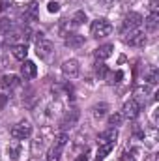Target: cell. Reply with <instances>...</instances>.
Here are the masks:
<instances>
[{"label": "cell", "mask_w": 159, "mask_h": 161, "mask_svg": "<svg viewBox=\"0 0 159 161\" xmlns=\"http://www.w3.org/2000/svg\"><path fill=\"white\" fill-rule=\"evenodd\" d=\"M66 144H68V135H66V133L56 135V139H54L52 146H51V148H49V152H47V161H60L62 150L66 148Z\"/></svg>", "instance_id": "cell-1"}, {"label": "cell", "mask_w": 159, "mask_h": 161, "mask_svg": "<svg viewBox=\"0 0 159 161\" xmlns=\"http://www.w3.org/2000/svg\"><path fill=\"white\" fill-rule=\"evenodd\" d=\"M112 32V25L107 19H96L90 26V34L94 38H107Z\"/></svg>", "instance_id": "cell-2"}, {"label": "cell", "mask_w": 159, "mask_h": 161, "mask_svg": "<svg viewBox=\"0 0 159 161\" xmlns=\"http://www.w3.org/2000/svg\"><path fill=\"white\" fill-rule=\"evenodd\" d=\"M142 25V15L140 13H127L125 19H123V25H122V34H127V32H133V30H139Z\"/></svg>", "instance_id": "cell-3"}, {"label": "cell", "mask_w": 159, "mask_h": 161, "mask_svg": "<svg viewBox=\"0 0 159 161\" xmlns=\"http://www.w3.org/2000/svg\"><path fill=\"white\" fill-rule=\"evenodd\" d=\"M36 53H38V56H40L41 60H51L54 56V45L49 40H43L41 38L36 43Z\"/></svg>", "instance_id": "cell-4"}, {"label": "cell", "mask_w": 159, "mask_h": 161, "mask_svg": "<svg viewBox=\"0 0 159 161\" xmlns=\"http://www.w3.org/2000/svg\"><path fill=\"white\" fill-rule=\"evenodd\" d=\"M30 135H32V125L25 120L19 122V124H15V125L11 127V137L17 139V141H25V139H28Z\"/></svg>", "instance_id": "cell-5"}, {"label": "cell", "mask_w": 159, "mask_h": 161, "mask_svg": "<svg viewBox=\"0 0 159 161\" xmlns=\"http://www.w3.org/2000/svg\"><path fill=\"white\" fill-rule=\"evenodd\" d=\"M139 113H140V105L135 101V99H129V101H125L123 103V109H122V116L123 118H127V120H135L137 116H139Z\"/></svg>", "instance_id": "cell-6"}, {"label": "cell", "mask_w": 159, "mask_h": 161, "mask_svg": "<svg viewBox=\"0 0 159 161\" xmlns=\"http://www.w3.org/2000/svg\"><path fill=\"white\" fill-rule=\"evenodd\" d=\"M123 41L129 43V45H133V47H144L146 45V36L140 30H133V32L123 34Z\"/></svg>", "instance_id": "cell-7"}, {"label": "cell", "mask_w": 159, "mask_h": 161, "mask_svg": "<svg viewBox=\"0 0 159 161\" xmlns=\"http://www.w3.org/2000/svg\"><path fill=\"white\" fill-rule=\"evenodd\" d=\"M38 15H40V4H38V2H30V4L25 6V9H23V19H25L26 23L36 21Z\"/></svg>", "instance_id": "cell-8"}, {"label": "cell", "mask_w": 159, "mask_h": 161, "mask_svg": "<svg viewBox=\"0 0 159 161\" xmlns=\"http://www.w3.org/2000/svg\"><path fill=\"white\" fill-rule=\"evenodd\" d=\"M62 73H64L66 77H71V79L77 77V75H79V62L73 60V58H71V60H66V62L62 64Z\"/></svg>", "instance_id": "cell-9"}, {"label": "cell", "mask_w": 159, "mask_h": 161, "mask_svg": "<svg viewBox=\"0 0 159 161\" xmlns=\"http://www.w3.org/2000/svg\"><path fill=\"white\" fill-rule=\"evenodd\" d=\"M116 139H118V131L116 127H109L107 131H103L97 139L99 144H116Z\"/></svg>", "instance_id": "cell-10"}, {"label": "cell", "mask_w": 159, "mask_h": 161, "mask_svg": "<svg viewBox=\"0 0 159 161\" xmlns=\"http://www.w3.org/2000/svg\"><path fill=\"white\" fill-rule=\"evenodd\" d=\"M21 75H23L25 79H34V77L38 75V68H36V64H34V62H30V60H23Z\"/></svg>", "instance_id": "cell-11"}, {"label": "cell", "mask_w": 159, "mask_h": 161, "mask_svg": "<svg viewBox=\"0 0 159 161\" xmlns=\"http://www.w3.org/2000/svg\"><path fill=\"white\" fill-rule=\"evenodd\" d=\"M112 51H114V45L107 43V45H101V47H97V49L94 51V56H96L97 60H107V58L112 54Z\"/></svg>", "instance_id": "cell-12"}, {"label": "cell", "mask_w": 159, "mask_h": 161, "mask_svg": "<svg viewBox=\"0 0 159 161\" xmlns=\"http://www.w3.org/2000/svg\"><path fill=\"white\" fill-rule=\"evenodd\" d=\"M142 23H144V28L148 32H156L159 26V13H150L146 19H142Z\"/></svg>", "instance_id": "cell-13"}, {"label": "cell", "mask_w": 159, "mask_h": 161, "mask_svg": "<svg viewBox=\"0 0 159 161\" xmlns=\"http://www.w3.org/2000/svg\"><path fill=\"white\" fill-rule=\"evenodd\" d=\"M19 82H21V80H19L17 75H4V77L0 79V86H2L4 90H8V88L11 90V88H15Z\"/></svg>", "instance_id": "cell-14"}, {"label": "cell", "mask_w": 159, "mask_h": 161, "mask_svg": "<svg viewBox=\"0 0 159 161\" xmlns=\"http://www.w3.org/2000/svg\"><path fill=\"white\" fill-rule=\"evenodd\" d=\"M66 45L71 47V49H79V47L84 45V36H80V34H69L66 38Z\"/></svg>", "instance_id": "cell-15"}, {"label": "cell", "mask_w": 159, "mask_h": 161, "mask_svg": "<svg viewBox=\"0 0 159 161\" xmlns=\"http://www.w3.org/2000/svg\"><path fill=\"white\" fill-rule=\"evenodd\" d=\"M79 120V111L77 109H73V111H69L66 116H64V120H62V127H73L75 124Z\"/></svg>", "instance_id": "cell-16"}, {"label": "cell", "mask_w": 159, "mask_h": 161, "mask_svg": "<svg viewBox=\"0 0 159 161\" xmlns=\"http://www.w3.org/2000/svg\"><path fill=\"white\" fill-rule=\"evenodd\" d=\"M13 56L17 58V60H26V56H28V47H26V43H19V45H13Z\"/></svg>", "instance_id": "cell-17"}, {"label": "cell", "mask_w": 159, "mask_h": 161, "mask_svg": "<svg viewBox=\"0 0 159 161\" xmlns=\"http://www.w3.org/2000/svg\"><path fill=\"white\" fill-rule=\"evenodd\" d=\"M8 154H9V159L11 161L19 159V156H21V142H19V141L9 142V146H8Z\"/></svg>", "instance_id": "cell-18"}, {"label": "cell", "mask_w": 159, "mask_h": 161, "mask_svg": "<svg viewBox=\"0 0 159 161\" xmlns=\"http://www.w3.org/2000/svg\"><path fill=\"white\" fill-rule=\"evenodd\" d=\"M112 148H114V144H99V148H97V156H96V159L101 161L105 159L111 152H112Z\"/></svg>", "instance_id": "cell-19"}, {"label": "cell", "mask_w": 159, "mask_h": 161, "mask_svg": "<svg viewBox=\"0 0 159 161\" xmlns=\"http://www.w3.org/2000/svg\"><path fill=\"white\" fill-rule=\"evenodd\" d=\"M150 94V88L148 86H140V88H137L135 90V101L140 105L142 101H146V96Z\"/></svg>", "instance_id": "cell-20"}, {"label": "cell", "mask_w": 159, "mask_h": 161, "mask_svg": "<svg viewBox=\"0 0 159 161\" xmlns=\"http://www.w3.org/2000/svg\"><path fill=\"white\" fill-rule=\"evenodd\" d=\"M107 109H109V105H107V103H99V105H96V107L92 109V113H94V116H96V118H103V116L107 114Z\"/></svg>", "instance_id": "cell-21"}, {"label": "cell", "mask_w": 159, "mask_h": 161, "mask_svg": "<svg viewBox=\"0 0 159 161\" xmlns=\"http://www.w3.org/2000/svg\"><path fill=\"white\" fill-rule=\"evenodd\" d=\"M11 28H13V23H11L9 19L2 17V19H0V34H9Z\"/></svg>", "instance_id": "cell-22"}, {"label": "cell", "mask_w": 159, "mask_h": 161, "mask_svg": "<svg viewBox=\"0 0 159 161\" xmlns=\"http://www.w3.org/2000/svg\"><path fill=\"white\" fill-rule=\"evenodd\" d=\"M84 21H86V15H84V11H77V13L71 17V23H69V25H71V26H80Z\"/></svg>", "instance_id": "cell-23"}, {"label": "cell", "mask_w": 159, "mask_h": 161, "mask_svg": "<svg viewBox=\"0 0 159 161\" xmlns=\"http://www.w3.org/2000/svg\"><path fill=\"white\" fill-rule=\"evenodd\" d=\"M146 80L150 82V84H156L159 80V71H157V68H150L148 69V73H146Z\"/></svg>", "instance_id": "cell-24"}, {"label": "cell", "mask_w": 159, "mask_h": 161, "mask_svg": "<svg viewBox=\"0 0 159 161\" xmlns=\"http://www.w3.org/2000/svg\"><path fill=\"white\" fill-rule=\"evenodd\" d=\"M122 120H123V116H122L120 113H114V114L109 116V125H111V127H116V125L122 124Z\"/></svg>", "instance_id": "cell-25"}, {"label": "cell", "mask_w": 159, "mask_h": 161, "mask_svg": "<svg viewBox=\"0 0 159 161\" xmlns=\"http://www.w3.org/2000/svg\"><path fill=\"white\" fill-rule=\"evenodd\" d=\"M96 73H97L99 77H107L109 69H107V66H105L103 62H99V60H97V64H96Z\"/></svg>", "instance_id": "cell-26"}, {"label": "cell", "mask_w": 159, "mask_h": 161, "mask_svg": "<svg viewBox=\"0 0 159 161\" xmlns=\"http://www.w3.org/2000/svg\"><path fill=\"white\" fill-rule=\"evenodd\" d=\"M122 77H123V73L118 69V71H114V73H111V75L107 77V82H109V84H116V82H120Z\"/></svg>", "instance_id": "cell-27"}, {"label": "cell", "mask_w": 159, "mask_h": 161, "mask_svg": "<svg viewBox=\"0 0 159 161\" xmlns=\"http://www.w3.org/2000/svg\"><path fill=\"white\" fill-rule=\"evenodd\" d=\"M11 6H13V0H0V13L8 11Z\"/></svg>", "instance_id": "cell-28"}, {"label": "cell", "mask_w": 159, "mask_h": 161, "mask_svg": "<svg viewBox=\"0 0 159 161\" xmlns=\"http://www.w3.org/2000/svg\"><path fill=\"white\" fill-rule=\"evenodd\" d=\"M47 9H49L51 13H58V11H60V4H58V2H49V4H47Z\"/></svg>", "instance_id": "cell-29"}, {"label": "cell", "mask_w": 159, "mask_h": 161, "mask_svg": "<svg viewBox=\"0 0 159 161\" xmlns=\"http://www.w3.org/2000/svg\"><path fill=\"white\" fill-rule=\"evenodd\" d=\"M157 9H159V0H150V11L157 13Z\"/></svg>", "instance_id": "cell-30"}, {"label": "cell", "mask_w": 159, "mask_h": 161, "mask_svg": "<svg viewBox=\"0 0 159 161\" xmlns=\"http://www.w3.org/2000/svg\"><path fill=\"white\" fill-rule=\"evenodd\" d=\"M6 103H8V96H4V94H0V111L6 107Z\"/></svg>", "instance_id": "cell-31"}, {"label": "cell", "mask_w": 159, "mask_h": 161, "mask_svg": "<svg viewBox=\"0 0 159 161\" xmlns=\"http://www.w3.org/2000/svg\"><path fill=\"white\" fill-rule=\"evenodd\" d=\"M75 161H88V156H86V152L84 154H80V156H77V159Z\"/></svg>", "instance_id": "cell-32"}, {"label": "cell", "mask_w": 159, "mask_h": 161, "mask_svg": "<svg viewBox=\"0 0 159 161\" xmlns=\"http://www.w3.org/2000/svg\"><path fill=\"white\" fill-rule=\"evenodd\" d=\"M4 64H6V58H0V69L4 68Z\"/></svg>", "instance_id": "cell-33"}, {"label": "cell", "mask_w": 159, "mask_h": 161, "mask_svg": "<svg viewBox=\"0 0 159 161\" xmlns=\"http://www.w3.org/2000/svg\"><path fill=\"white\" fill-rule=\"evenodd\" d=\"M103 2H111V0H103Z\"/></svg>", "instance_id": "cell-34"}]
</instances>
